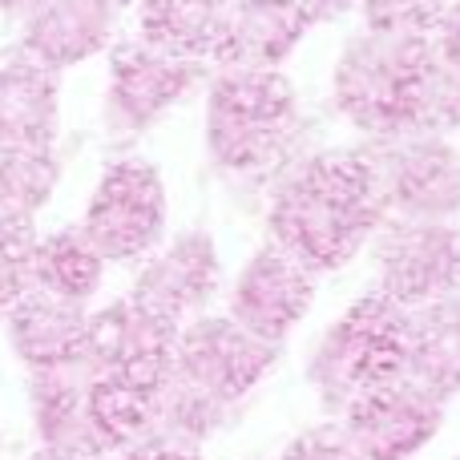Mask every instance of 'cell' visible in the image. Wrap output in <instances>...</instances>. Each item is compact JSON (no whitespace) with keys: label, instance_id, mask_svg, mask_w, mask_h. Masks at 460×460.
<instances>
[{"label":"cell","instance_id":"cell-2","mask_svg":"<svg viewBox=\"0 0 460 460\" xmlns=\"http://www.w3.org/2000/svg\"><path fill=\"white\" fill-rule=\"evenodd\" d=\"M437 53H440V61H448L460 69V0H453V4L445 8V16H440Z\"/></svg>","mask_w":460,"mask_h":460},{"label":"cell","instance_id":"cell-1","mask_svg":"<svg viewBox=\"0 0 460 460\" xmlns=\"http://www.w3.org/2000/svg\"><path fill=\"white\" fill-rule=\"evenodd\" d=\"M392 291L412 303L460 291V230L440 223L408 226L392 259Z\"/></svg>","mask_w":460,"mask_h":460}]
</instances>
